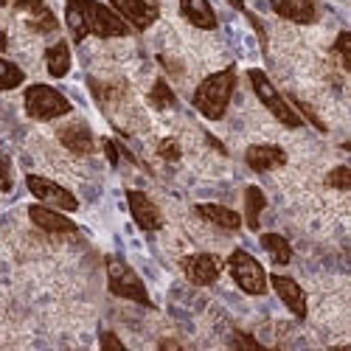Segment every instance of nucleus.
<instances>
[{
  "mask_svg": "<svg viewBox=\"0 0 351 351\" xmlns=\"http://www.w3.org/2000/svg\"><path fill=\"white\" fill-rule=\"evenodd\" d=\"M270 6H273V12L278 17L292 20V23H301V25L315 23V17H317L312 0H270Z\"/></svg>",
  "mask_w": 351,
  "mask_h": 351,
  "instance_id": "14",
  "label": "nucleus"
},
{
  "mask_svg": "<svg viewBox=\"0 0 351 351\" xmlns=\"http://www.w3.org/2000/svg\"><path fill=\"white\" fill-rule=\"evenodd\" d=\"M326 186L337 189V191H348L351 189V171H348V166H335L326 174Z\"/></svg>",
  "mask_w": 351,
  "mask_h": 351,
  "instance_id": "25",
  "label": "nucleus"
},
{
  "mask_svg": "<svg viewBox=\"0 0 351 351\" xmlns=\"http://www.w3.org/2000/svg\"><path fill=\"white\" fill-rule=\"evenodd\" d=\"M12 189V166L9 158L0 155V191H9Z\"/></svg>",
  "mask_w": 351,
  "mask_h": 351,
  "instance_id": "27",
  "label": "nucleus"
},
{
  "mask_svg": "<svg viewBox=\"0 0 351 351\" xmlns=\"http://www.w3.org/2000/svg\"><path fill=\"white\" fill-rule=\"evenodd\" d=\"M233 343H237V346H250V348H258V343H256L253 337H245V335H237V337H233Z\"/></svg>",
  "mask_w": 351,
  "mask_h": 351,
  "instance_id": "33",
  "label": "nucleus"
},
{
  "mask_svg": "<svg viewBox=\"0 0 351 351\" xmlns=\"http://www.w3.org/2000/svg\"><path fill=\"white\" fill-rule=\"evenodd\" d=\"M14 3V9H20V12H40L43 9V0H12Z\"/></svg>",
  "mask_w": 351,
  "mask_h": 351,
  "instance_id": "29",
  "label": "nucleus"
},
{
  "mask_svg": "<svg viewBox=\"0 0 351 351\" xmlns=\"http://www.w3.org/2000/svg\"><path fill=\"white\" fill-rule=\"evenodd\" d=\"M160 158H166V160H178V158H180L178 143H174V141H163V143H160Z\"/></svg>",
  "mask_w": 351,
  "mask_h": 351,
  "instance_id": "28",
  "label": "nucleus"
},
{
  "mask_svg": "<svg viewBox=\"0 0 351 351\" xmlns=\"http://www.w3.org/2000/svg\"><path fill=\"white\" fill-rule=\"evenodd\" d=\"M25 186H28V191H32L40 202H45V206H51L56 211H76L79 208V199L68 189H62L60 183H53L48 178H40V174H28Z\"/></svg>",
  "mask_w": 351,
  "mask_h": 351,
  "instance_id": "7",
  "label": "nucleus"
},
{
  "mask_svg": "<svg viewBox=\"0 0 351 351\" xmlns=\"http://www.w3.org/2000/svg\"><path fill=\"white\" fill-rule=\"evenodd\" d=\"M101 346H104V348H115V351H124V343L115 337V335H110V332L101 335Z\"/></svg>",
  "mask_w": 351,
  "mask_h": 351,
  "instance_id": "30",
  "label": "nucleus"
},
{
  "mask_svg": "<svg viewBox=\"0 0 351 351\" xmlns=\"http://www.w3.org/2000/svg\"><path fill=\"white\" fill-rule=\"evenodd\" d=\"M6 3H12V0H0V6H6Z\"/></svg>",
  "mask_w": 351,
  "mask_h": 351,
  "instance_id": "36",
  "label": "nucleus"
},
{
  "mask_svg": "<svg viewBox=\"0 0 351 351\" xmlns=\"http://www.w3.org/2000/svg\"><path fill=\"white\" fill-rule=\"evenodd\" d=\"M25 112L37 121H51L71 112V101L48 84H32L25 90Z\"/></svg>",
  "mask_w": 351,
  "mask_h": 351,
  "instance_id": "4",
  "label": "nucleus"
},
{
  "mask_svg": "<svg viewBox=\"0 0 351 351\" xmlns=\"http://www.w3.org/2000/svg\"><path fill=\"white\" fill-rule=\"evenodd\" d=\"M112 9L119 12L127 25L138 28V32H143V28H149L158 14H160V6H158V0H110Z\"/></svg>",
  "mask_w": 351,
  "mask_h": 351,
  "instance_id": "8",
  "label": "nucleus"
},
{
  "mask_svg": "<svg viewBox=\"0 0 351 351\" xmlns=\"http://www.w3.org/2000/svg\"><path fill=\"white\" fill-rule=\"evenodd\" d=\"M0 51H6V34L0 32Z\"/></svg>",
  "mask_w": 351,
  "mask_h": 351,
  "instance_id": "34",
  "label": "nucleus"
},
{
  "mask_svg": "<svg viewBox=\"0 0 351 351\" xmlns=\"http://www.w3.org/2000/svg\"><path fill=\"white\" fill-rule=\"evenodd\" d=\"M28 25H32L37 34H51V32H56V17L48 9H40V12H34L32 20H28Z\"/></svg>",
  "mask_w": 351,
  "mask_h": 351,
  "instance_id": "24",
  "label": "nucleus"
},
{
  "mask_svg": "<svg viewBox=\"0 0 351 351\" xmlns=\"http://www.w3.org/2000/svg\"><path fill=\"white\" fill-rule=\"evenodd\" d=\"M180 12H183V17L191 25L202 28V32H211V28H217V14H214L208 0H180Z\"/></svg>",
  "mask_w": 351,
  "mask_h": 351,
  "instance_id": "16",
  "label": "nucleus"
},
{
  "mask_svg": "<svg viewBox=\"0 0 351 351\" xmlns=\"http://www.w3.org/2000/svg\"><path fill=\"white\" fill-rule=\"evenodd\" d=\"M219 270H222V261L211 253H197V256H189L183 261V273L191 284L197 287H208L219 278Z\"/></svg>",
  "mask_w": 351,
  "mask_h": 351,
  "instance_id": "9",
  "label": "nucleus"
},
{
  "mask_svg": "<svg viewBox=\"0 0 351 351\" xmlns=\"http://www.w3.org/2000/svg\"><path fill=\"white\" fill-rule=\"evenodd\" d=\"M206 222L217 225V228H225V230H237L242 225V217L237 211H230L225 206H217V202H199V206L194 208Z\"/></svg>",
  "mask_w": 351,
  "mask_h": 351,
  "instance_id": "17",
  "label": "nucleus"
},
{
  "mask_svg": "<svg viewBox=\"0 0 351 351\" xmlns=\"http://www.w3.org/2000/svg\"><path fill=\"white\" fill-rule=\"evenodd\" d=\"M265 206H267V199H265V194H261V189L247 186V191H245V219H247L250 230H258V217H261V211H265Z\"/></svg>",
  "mask_w": 351,
  "mask_h": 351,
  "instance_id": "20",
  "label": "nucleus"
},
{
  "mask_svg": "<svg viewBox=\"0 0 351 351\" xmlns=\"http://www.w3.org/2000/svg\"><path fill=\"white\" fill-rule=\"evenodd\" d=\"M60 141H62L65 149H71V152H76V155H90L93 146H96L90 130H87L82 121L62 127V130H60Z\"/></svg>",
  "mask_w": 351,
  "mask_h": 351,
  "instance_id": "15",
  "label": "nucleus"
},
{
  "mask_svg": "<svg viewBox=\"0 0 351 351\" xmlns=\"http://www.w3.org/2000/svg\"><path fill=\"white\" fill-rule=\"evenodd\" d=\"M335 51L340 53L343 68L348 71V68H351V34H348V32H343V34L337 37V45H335Z\"/></svg>",
  "mask_w": 351,
  "mask_h": 351,
  "instance_id": "26",
  "label": "nucleus"
},
{
  "mask_svg": "<svg viewBox=\"0 0 351 351\" xmlns=\"http://www.w3.org/2000/svg\"><path fill=\"white\" fill-rule=\"evenodd\" d=\"M250 76V84H253V90H256V96H258V101L261 104H265L273 115H276V119L284 124V127H289V130H298L304 121H301V115L295 112V110H292L289 104H287V99L276 90V87H273V82L267 79V73L265 71H250L247 73Z\"/></svg>",
  "mask_w": 351,
  "mask_h": 351,
  "instance_id": "3",
  "label": "nucleus"
},
{
  "mask_svg": "<svg viewBox=\"0 0 351 351\" xmlns=\"http://www.w3.org/2000/svg\"><path fill=\"white\" fill-rule=\"evenodd\" d=\"M298 107H301V112L306 115V119H309V121H312V124H315V127H317L320 132H324V130H326V127H324V121H320V119H317V115H315V112H312V110H309L306 104H301V101H298Z\"/></svg>",
  "mask_w": 351,
  "mask_h": 351,
  "instance_id": "31",
  "label": "nucleus"
},
{
  "mask_svg": "<svg viewBox=\"0 0 351 351\" xmlns=\"http://www.w3.org/2000/svg\"><path fill=\"white\" fill-rule=\"evenodd\" d=\"M107 284H110V292L119 298H127V301H135L141 306H152L149 301V292H146L143 281L138 278V273L127 265V261L110 256L107 258Z\"/></svg>",
  "mask_w": 351,
  "mask_h": 351,
  "instance_id": "2",
  "label": "nucleus"
},
{
  "mask_svg": "<svg viewBox=\"0 0 351 351\" xmlns=\"http://www.w3.org/2000/svg\"><path fill=\"white\" fill-rule=\"evenodd\" d=\"M84 23H87V34H96L101 40L130 34L127 20L115 9H107L104 3H99V0H84Z\"/></svg>",
  "mask_w": 351,
  "mask_h": 351,
  "instance_id": "6",
  "label": "nucleus"
},
{
  "mask_svg": "<svg viewBox=\"0 0 351 351\" xmlns=\"http://www.w3.org/2000/svg\"><path fill=\"white\" fill-rule=\"evenodd\" d=\"M23 82H25V73L14 62L0 60V90H14Z\"/></svg>",
  "mask_w": 351,
  "mask_h": 351,
  "instance_id": "22",
  "label": "nucleus"
},
{
  "mask_svg": "<svg viewBox=\"0 0 351 351\" xmlns=\"http://www.w3.org/2000/svg\"><path fill=\"white\" fill-rule=\"evenodd\" d=\"M267 281L273 284V289L278 292V298L284 301V306L292 315H295V317H306V295H304L301 284H295V281L287 278V276H270Z\"/></svg>",
  "mask_w": 351,
  "mask_h": 351,
  "instance_id": "11",
  "label": "nucleus"
},
{
  "mask_svg": "<svg viewBox=\"0 0 351 351\" xmlns=\"http://www.w3.org/2000/svg\"><path fill=\"white\" fill-rule=\"evenodd\" d=\"M228 267H230L233 281H237L239 289L247 292V295H265L267 292V273L247 250H233L228 258Z\"/></svg>",
  "mask_w": 351,
  "mask_h": 351,
  "instance_id": "5",
  "label": "nucleus"
},
{
  "mask_svg": "<svg viewBox=\"0 0 351 351\" xmlns=\"http://www.w3.org/2000/svg\"><path fill=\"white\" fill-rule=\"evenodd\" d=\"M127 202H130V211H132V219H135L138 228H143V230H160L163 217H160L158 206L143 191H127Z\"/></svg>",
  "mask_w": 351,
  "mask_h": 351,
  "instance_id": "10",
  "label": "nucleus"
},
{
  "mask_svg": "<svg viewBox=\"0 0 351 351\" xmlns=\"http://www.w3.org/2000/svg\"><path fill=\"white\" fill-rule=\"evenodd\" d=\"M233 87H237V71L233 68L211 73L206 82H199V87L194 90V107L206 115L208 121H219L230 104Z\"/></svg>",
  "mask_w": 351,
  "mask_h": 351,
  "instance_id": "1",
  "label": "nucleus"
},
{
  "mask_svg": "<svg viewBox=\"0 0 351 351\" xmlns=\"http://www.w3.org/2000/svg\"><path fill=\"white\" fill-rule=\"evenodd\" d=\"M65 23L71 28V34L76 43L87 37V23H84V0H68L65 6Z\"/></svg>",
  "mask_w": 351,
  "mask_h": 351,
  "instance_id": "19",
  "label": "nucleus"
},
{
  "mask_svg": "<svg viewBox=\"0 0 351 351\" xmlns=\"http://www.w3.org/2000/svg\"><path fill=\"white\" fill-rule=\"evenodd\" d=\"M45 65H48V73L53 76V79H60V76H65L68 71H71V48H68V43H53L48 51H45Z\"/></svg>",
  "mask_w": 351,
  "mask_h": 351,
  "instance_id": "18",
  "label": "nucleus"
},
{
  "mask_svg": "<svg viewBox=\"0 0 351 351\" xmlns=\"http://www.w3.org/2000/svg\"><path fill=\"white\" fill-rule=\"evenodd\" d=\"M104 152H107V158H110L112 166L119 163V149H115V143H112V141H104Z\"/></svg>",
  "mask_w": 351,
  "mask_h": 351,
  "instance_id": "32",
  "label": "nucleus"
},
{
  "mask_svg": "<svg viewBox=\"0 0 351 351\" xmlns=\"http://www.w3.org/2000/svg\"><path fill=\"white\" fill-rule=\"evenodd\" d=\"M149 104L158 107V110H166V107H174V93H171V87L158 79L155 87H152V93H149Z\"/></svg>",
  "mask_w": 351,
  "mask_h": 351,
  "instance_id": "23",
  "label": "nucleus"
},
{
  "mask_svg": "<svg viewBox=\"0 0 351 351\" xmlns=\"http://www.w3.org/2000/svg\"><path fill=\"white\" fill-rule=\"evenodd\" d=\"M242 3L245 0H230V6H237V9H242Z\"/></svg>",
  "mask_w": 351,
  "mask_h": 351,
  "instance_id": "35",
  "label": "nucleus"
},
{
  "mask_svg": "<svg viewBox=\"0 0 351 351\" xmlns=\"http://www.w3.org/2000/svg\"><path fill=\"white\" fill-rule=\"evenodd\" d=\"M245 160L253 171H270V169H278L287 163V152L273 143H256L245 152Z\"/></svg>",
  "mask_w": 351,
  "mask_h": 351,
  "instance_id": "13",
  "label": "nucleus"
},
{
  "mask_svg": "<svg viewBox=\"0 0 351 351\" xmlns=\"http://www.w3.org/2000/svg\"><path fill=\"white\" fill-rule=\"evenodd\" d=\"M261 245H265V250L270 253V258L276 261V265H289L292 247L281 233H261Z\"/></svg>",
  "mask_w": 351,
  "mask_h": 351,
  "instance_id": "21",
  "label": "nucleus"
},
{
  "mask_svg": "<svg viewBox=\"0 0 351 351\" xmlns=\"http://www.w3.org/2000/svg\"><path fill=\"white\" fill-rule=\"evenodd\" d=\"M28 217H32V222L37 228H43L48 233H76V222L51 206H32L28 208Z\"/></svg>",
  "mask_w": 351,
  "mask_h": 351,
  "instance_id": "12",
  "label": "nucleus"
}]
</instances>
